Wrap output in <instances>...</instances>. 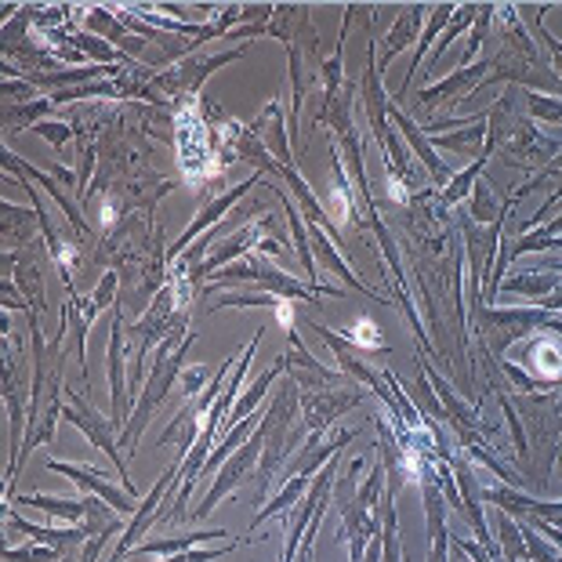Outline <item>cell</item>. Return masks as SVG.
I'll use <instances>...</instances> for the list:
<instances>
[{"mask_svg":"<svg viewBox=\"0 0 562 562\" xmlns=\"http://www.w3.org/2000/svg\"><path fill=\"white\" fill-rule=\"evenodd\" d=\"M494 4H483L480 8V19H475V30L469 33V47H464V55H461V66H475L480 63V52H483V44L490 37V22H494Z\"/></svg>","mask_w":562,"mask_h":562,"instance_id":"40","label":"cell"},{"mask_svg":"<svg viewBox=\"0 0 562 562\" xmlns=\"http://www.w3.org/2000/svg\"><path fill=\"white\" fill-rule=\"evenodd\" d=\"M4 522H8V530L26 533L30 541L47 544V548H58V552H66V555H69V548L88 544V537H91L88 526H66V530H55V526H37V522H26V519L19 516V512H8Z\"/></svg>","mask_w":562,"mask_h":562,"instance_id":"20","label":"cell"},{"mask_svg":"<svg viewBox=\"0 0 562 562\" xmlns=\"http://www.w3.org/2000/svg\"><path fill=\"white\" fill-rule=\"evenodd\" d=\"M63 562H69V559H63Z\"/></svg>","mask_w":562,"mask_h":562,"instance_id":"56","label":"cell"},{"mask_svg":"<svg viewBox=\"0 0 562 562\" xmlns=\"http://www.w3.org/2000/svg\"><path fill=\"white\" fill-rule=\"evenodd\" d=\"M83 26H88V33H94V37L102 41H113L116 52L121 55H142V47H146V41L135 37V33H127V26L121 22V15L110 8H88L83 11Z\"/></svg>","mask_w":562,"mask_h":562,"instance_id":"21","label":"cell"},{"mask_svg":"<svg viewBox=\"0 0 562 562\" xmlns=\"http://www.w3.org/2000/svg\"><path fill=\"white\" fill-rule=\"evenodd\" d=\"M47 472H58V475H66L69 483H77L83 494L88 497H99L102 505H110L116 516H135L138 512V501L127 494L124 486H116L105 480L102 472H94L88 469V464H69V461H47Z\"/></svg>","mask_w":562,"mask_h":562,"instance_id":"10","label":"cell"},{"mask_svg":"<svg viewBox=\"0 0 562 562\" xmlns=\"http://www.w3.org/2000/svg\"><path fill=\"white\" fill-rule=\"evenodd\" d=\"M453 548H458V544H453ZM458 555H461V559H458V562H472V559H469V555H464V552H461V548H458Z\"/></svg>","mask_w":562,"mask_h":562,"instance_id":"53","label":"cell"},{"mask_svg":"<svg viewBox=\"0 0 562 562\" xmlns=\"http://www.w3.org/2000/svg\"><path fill=\"white\" fill-rule=\"evenodd\" d=\"M486 164H490V157H475V164H469L464 171L453 175L450 186L439 193V207H458L464 196H472V189H475V182H480V175H483Z\"/></svg>","mask_w":562,"mask_h":562,"instance_id":"33","label":"cell"},{"mask_svg":"<svg viewBox=\"0 0 562 562\" xmlns=\"http://www.w3.org/2000/svg\"><path fill=\"white\" fill-rule=\"evenodd\" d=\"M63 417L74 428H80L83 432V439L91 442L94 450H102L105 458L113 461V469H116V475H121L124 480V490L131 497L138 494L135 490V483H131V475H127V461H124V453H121V442H116V425H113V417H102L99 411H94V406L83 400V396H77V392H69L66 389V411H63Z\"/></svg>","mask_w":562,"mask_h":562,"instance_id":"5","label":"cell"},{"mask_svg":"<svg viewBox=\"0 0 562 562\" xmlns=\"http://www.w3.org/2000/svg\"><path fill=\"white\" fill-rule=\"evenodd\" d=\"M308 330H316V334H319L323 345H327V349L334 352V360H338V367H341V374H345V378H352L356 385L363 381V389H370V392L378 396V392H381V378L363 363V352L356 349V345H352L349 338H345L341 330L323 327V323H316V319H308Z\"/></svg>","mask_w":562,"mask_h":562,"instance_id":"16","label":"cell"},{"mask_svg":"<svg viewBox=\"0 0 562 562\" xmlns=\"http://www.w3.org/2000/svg\"><path fill=\"white\" fill-rule=\"evenodd\" d=\"M15 283H19V291L26 294V302L33 305V313H44V280H41V261L26 255V258H19L15 261Z\"/></svg>","mask_w":562,"mask_h":562,"instance_id":"34","label":"cell"},{"mask_svg":"<svg viewBox=\"0 0 562 562\" xmlns=\"http://www.w3.org/2000/svg\"><path fill=\"white\" fill-rule=\"evenodd\" d=\"M486 124H490V110L480 116H464L450 131H425V138L432 142V149H447V153H461V157H486Z\"/></svg>","mask_w":562,"mask_h":562,"instance_id":"15","label":"cell"},{"mask_svg":"<svg viewBox=\"0 0 562 562\" xmlns=\"http://www.w3.org/2000/svg\"><path fill=\"white\" fill-rule=\"evenodd\" d=\"M308 486H313V480H305V475H291V480H283V486L272 494L269 505L261 508L255 519H250V530H258V526L266 519H272V516H286V512H291L297 501L308 494Z\"/></svg>","mask_w":562,"mask_h":562,"instance_id":"30","label":"cell"},{"mask_svg":"<svg viewBox=\"0 0 562 562\" xmlns=\"http://www.w3.org/2000/svg\"><path fill=\"white\" fill-rule=\"evenodd\" d=\"M250 131H255V135L261 138V146L272 153V160H277L280 167H294L291 142H286V131H291V127H283V113H280V102L277 99H272L266 110H261L258 124L250 127Z\"/></svg>","mask_w":562,"mask_h":562,"instance_id":"26","label":"cell"},{"mask_svg":"<svg viewBox=\"0 0 562 562\" xmlns=\"http://www.w3.org/2000/svg\"><path fill=\"white\" fill-rule=\"evenodd\" d=\"M193 341H196V334L171 330L157 345V360H153V370H149L146 385L138 389L135 411H131L127 428H124V436H121V447H127V458L135 453L142 432H146L149 422L157 417V411H160L164 400H167V392H171L178 381H182V374H186V352H189V345H193Z\"/></svg>","mask_w":562,"mask_h":562,"instance_id":"1","label":"cell"},{"mask_svg":"<svg viewBox=\"0 0 562 562\" xmlns=\"http://www.w3.org/2000/svg\"><path fill=\"white\" fill-rule=\"evenodd\" d=\"M555 272H562V258H559V261H555Z\"/></svg>","mask_w":562,"mask_h":562,"instance_id":"54","label":"cell"},{"mask_svg":"<svg viewBox=\"0 0 562 562\" xmlns=\"http://www.w3.org/2000/svg\"><path fill=\"white\" fill-rule=\"evenodd\" d=\"M4 99L8 105H26V102H37V88L26 80V77H8L4 80Z\"/></svg>","mask_w":562,"mask_h":562,"instance_id":"48","label":"cell"},{"mask_svg":"<svg viewBox=\"0 0 562 562\" xmlns=\"http://www.w3.org/2000/svg\"><path fill=\"white\" fill-rule=\"evenodd\" d=\"M360 99L367 105V124L370 131H374V138H378V146L381 153H385V164L396 171L406 186H411V178H414V164H411V153H406V146L396 138V127H392L389 121V91H385V83H381V66H378V41H370L367 47V69H363V83H360Z\"/></svg>","mask_w":562,"mask_h":562,"instance_id":"2","label":"cell"},{"mask_svg":"<svg viewBox=\"0 0 562 562\" xmlns=\"http://www.w3.org/2000/svg\"><path fill=\"white\" fill-rule=\"evenodd\" d=\"M0 157H4V167H8V171H15V175H22V178H26V182H41V186L47 189V193H52V196H55V203H58V207H63V214H66V218H69V222H74V229H77V233H91V225H88V222H83V214H80V207H77V203H74V200H69L66 193H63V189H58V182H52V178H47V175H41V171H37V167H30V164H26V160H22V157H15V153L0 149Z\"/></svg>","mask_w":562,"mask_h":562,"instance_id":"24","label":"cell"},{"mask_svg":"<svg viewBox=\"0 0 562 562\" xmlns=\"http://www.w3.org/2000/svg\"><path fill=\"white\" fill-rule=\"evenodd\" d=\"M453 11H458V4H432V8H428V22H425V33H422V41H417V47H414L411 69H406V77H403V88H400V94H396V99H403V94H406V88H411V83H414L417 69H422V63H425V55L432 52V47L439 44V37H442V30L450 26Z\"/></svg>","mask_w":562,"mask_h":562,"instance_id":"25","label":"cell"},{"mask_svg":"<svg viewBox=\"0 0 562 562\" xmlns=\"http://www.w3.org/2000/svg\"><path fill=\"white\" fill-rule=\"evenodd\" d=\"M533 11H537V15H533V33H537V41H541V47L548 52V58H552V74L562 80V41L544 30V11L548 8H533Z\"/></svg>","mask_w":562,"mask_h":562,"instance_id":"42","label":"cell"},{"mask_svg":"<svg viewBox=\"0 0 562 562\" xmlns=\"http://www.w3.org/2000/svg\"><path fill=\"white\" fill-rule=\"evenodd\" d=\"M516 207V200H508V203H501L497 200V193L490 189L483 178L475 182V189H472V214L469 218L475 222V225H494V222H501L505 214Z\"/></svg>","mask_w":562,"mask_h":562,"instance_id":"31","label":"cell"},{"mask_svg":"<svg viewBox=\"0 0 562 562\" xmlns=\"http://www.w3.org/2000/svg\"><path fill=\"white\" fill-rule=\"evenodd\" d=\"M47 110H55L52 99H37V102H26V105H8L4 127L11 131V135H19V131H26V127H37Z\"/></svg>","mask_w":562,"mask_h":562,"instance_id":"37","label":"cell"},{"mask_svg":"<svg viewBox=\"0 0 562 562\" xmlns=\"http://www.w3.org/2000/svg\"><path fill=\"white\" fill-rule=\"evenodd\" d=\"M389 121L392 124H396V131H400V135L406 138V149H411L414 153V157L417 160H422V167H425V171L428 175H432V182L436 186H450V167L447 164H442L439 157H436V149H432V142H428L425 138V131H422V124H414L411 121V116H406L403 110H400V105L396 102H392L389 105Z\"/></svg>","mask_w":562,"mask_h":562,"instance_id":"18","label":"cell"},{"mask_svg":"<svg viewBox=\"0 0 562 562\" xmlns=\"http://www.w3.org/2000/svg\"><path fill=\"white\" fill-rule=\"evenodd\" d=\"M244 52L233 47V52H222V55H203V58H182L175 69H167L164 77L153 80V91H164L167 99H189V94L200 91V83L207 80L218 66H229L236 63Z\"/></svg>","mask_w":562,"mask_h":562,"instance_id":"9","label":"cell"},{"mask_svg":"<svg viewBox=\"0 0 562 562\" xmlns=\"http://www.w3.org/2000/svg\"><path fill=\"white\" fill-rule=\"evenodd\" d=\"M280 360L286 367V378H291L302 392L349 385V378H345L341 370H330L327 363H319L316 356L305 349L302 338H297V330H286V352L280 356Z\"/></svg>","mask_w":562,"mask_h":562,"instance_id":"8","label":"cell"},{"mask_svg":"<svg viewBox=\"0 0 562 562\" xmlns=\"http://www.w3.org/2000/svg\"><path fill=\"white\" fill-rule=\"evenodd\" d=\"M52 175H55V178H58V182H63V186H74V189H80V193H83L80 178H77L74 171H66V167H63V164H55V167H52Z\"/></svg>","mask_w":562,"mask_h":562,"instance_id":"52","label":"cell"},{"mask_svg":"<svg viewBox=\"0 0 562 562\" xmlns=\"http://www.w3.org/2000/svg\"><path fill=\"white\" fill-rule=\"evenodd\" d=\"M229 283H255L261 294H277L283 297V302H308V305H319L316 297L319 291L313 283H302V280H294L291 272H283L280 266H272V258L266 255H247L240 261H233V266H225L222 269V277L214 280L207 291L203 294H214L218 286H229Z\"/></svg>","mask_w":562,"mask_h":562,"instance_id":"3","label":"cell"},{"mask_svg":"<svg viewBox=\"0 0 562 562\" xmlns=\"http://www.w3.org/2000/svg\"><path fill=\"white\" fill-rule=\"evenodd\" d=\"M385 189H389V200L392 203H400V207H406V203L414 200V193H411V186L403 182V178L392 171V167L385 164Z\"/></svg>","mask_w":562,"mask_h":562,"instance_id":"50","label":"cell"},{"mask_svg":"<svg viewBox=\"0 0 562 562\" xmlns=\"http://www.w3.org/2000/svg\"><path fill=\"white\" fill-rule=\"evenodd\" d=\"M480 497L486 505H494L497 512H505V516L541 519L548 526H555V530H562V501H537L516 486H486L480 490Z\"/></svg>","mask_w":562,"mask_h":562,"instance_id":"11","label":"cell"},{"mask_svg":"<svg viewBox=\"0 0 562 562\" xmlns=\"http://www.w3.org/2000/svg\"><path fill=\"white\" fill-rule=\"evenodd\" d=\"M63 559L66 552L37 544V541H30L26 548H4V562H63Z\"/></svg>","mask_w":562,"mask_h":562,"instance_id":"41","label":"cell"},{"mask_svg":"<svg viewBox=\"0 0 562 562\" xmlns=\"http://www.w3.org/2000/svg\"><path fill=\"white\" fill-rule=\"evenodd\" d=\"M501 411H505V417H508V428H512V442H516V453H519V461L526 464V453H530V447H526V432H522V425H519L516 411H512V403L505 400V392H501Z\"/></svg>","mask_w":562,"mask_h":562,"instance_id":"49","label":"cell"},{"mask_svg":"<svg viewBox=\"0 0 562 562\" xmlns=\"http://www.w3.org/2000/svg\"><path fill=\"white\" fill-rule=\"evenodd\" d=\"M370 392L360 385H338V389H319V392H302V425L308 436H327L330 425H338L345 414L356 411Z\"/></svg>","mask_w":562,"mask_h":562,"instance_id":"6","label":"cell"},{"mask_svg":"<svg viewBox=\"0 0 562 562\" xmlns=\"http://www.w3.org/2000/svg\"><path fill=\"white\" fill-rule=\"evenodd\" d=\"M480 8H483V4H458V11H453V19H450V26L442 30V37H439L436 52H432V69L442 63V58H447V52H450L453 37H461V33L469 30L475 19H480Z\"/></svg>","mask_w":562,"mask_h":562,"instance_id":"36","label":"cell"},{"mask_svg":"<svg viewBox=\"0 0 562 562\" xmlns=\"http://www.w3.org/2000/svg\"><path fill=\"white\" fill-rule=\"evenodd\" d=\"M490 69H494V58H480L475 66H458L450 77H442L436 83H428L425 91H417V102L428 105V110H436L442 102H458L480 88V83L490 77Z\"/></svg>","mask_w":562,"mask_h":562,"instance_id":"12","label":"cell"},{"mask_svg":"<svg viewBox=\"0 0 562 562\" xmlns=\"http://www.w3.org/2000/svg\"><path fill=\"white\" fill-rule=\"evenodd\" d=\"M255 186H261V171H258V175H250L247 182L233 186L229 193H218V196H214V200L207 203V207H203V211L196 214V218H193V225H189V229H186V233L178 236V240L171 244V250H167V258H182L186 250H189V244H193L200 233H207L211 225L218 222L225 211H233L236 203H240V200H244V196H247V193H250V189H255Z\"/></svg>","mask_w":562,"mask_h":562,"instance_id":"14","label":"cell"},{"mask_svg":"<svg viewBox=\"0 0 562 562\" xmlns=\"http://www.w3.org/2000/svg\"><path fill=\"white\" fill-rule=\"evenodd\" d=\"M178 483H182V458H178L171 469H167L160 480H157V486L149 490L146 494V501H138V512L131 516V522H127V530L116 537V548H113V555H110V562H121L127 552H135V548L142 544V533L149 530L153 522H157V516L164 512V505H167V497L175 494L178 490Z\"/></svg>","mask_w":562,"mask_h":562,"instance_id":"7","label":"cell"},{"mask_svg":"<svg viewBox=\"0 0 562 562\" xmlns=\"http://www.w3.org/2000/svg\"><path fill=\"white\" fill-rule=\"evenodd\" d=\"M116 222V196H105L102 200V233H110Z\"/></svg>","mask_w":562,"mask_h":562,"instance_id":"51","label":"cell"},{"mask_svg":"<svg viewBox=\"0 0 562 562\" xmlns=\"http://www.w3.org/2000/svg\"><path fill=\"white\" fill-rule=\"evenodd\" d=\"M233 548H240V537L229 544H222V548H189V552H178L171 559H160V562H214V559H222V555H229Z\"/></svg>","mask_w":562,"mask_h":562,"instance_id":"47","label":"cell"},{"mask_svg":"<svg viewBox=\"0 0 562 562\" xmlns=\"http://www.w3.org/2000/svg\"><path fill=\"white\" fill-rule=\"evenodd\" d=\"M116 286H121V277L116 272H102V280L94 283V291H91V308L94 313H102V308H116L113 302H116Z\"/></svg>","mask_w":562,"mask_h":562,"instance_id":"44","label":"cell"},{"mask_svg":"<svg viewBox=\"0 0 562 562\" xmlns=\"http://www.w3.org/2000/svg\"><path fill=\"white\" fill-rule=\"evenodd\" d=\"M135 411V403L127 400V381H124V313L121 305L113 308V330H110V417L116 428H127V417Z\"/></svg>","mask_w":562,"mask_h":562,"instance_id":"13","label":"cell"},{"mask_svg":"<svg viewBox=\"0 0 562 562\" xmlns=\"http://www.w3.org/2000/svg\"><path fill=\"white\" fill-rule=\"evenodd\" d=\"M261 450H266V428H261V422H258L255 436H250V439L244 442V447L236 450L233 458L225 461L218 472H214V483H211V490H207V494L200 497V505H196L193 512H189V519H193V522H203V519L211 516L214 508L222 505L225 497H233L236 490H240V486H244V483L250 480V475L258 472Z\"/></svg>","mask_w":562,"mask_h":562,"instance_id":"4","label":"cell"},{"mask_svg":"<svg viewBox=\"0 0 562 562\" xmlns=\"http://www.w3.org/2000/svg\"><path fill=\"white\" fill-rule=\"evenodd\" d=\"M308 244H313V258H316V269L323 266L327 272H334L345 286H352L356 294H363L370 297V302H381V297L370 291V286L356 277V272L349 269V261L341 258V250H338V236H330L327 229H319V225H308Z\"/></svg>","mask_w":562,"mask_h":562,"instance_id":"17","label":"cell"},{"mask_svg":"<svg viewBox=\"0 0 562 562\" xmlns=\"http://www.w3.org/2000/svg\"><path fill=\"white\" fill-rule=\"evenodd\" d=\"M345 338H349L360 352H385V349H389L385 334L378 330V323L370 319V316H360V319H356L352 327L345 330Z\"/></svg>","mask_w":562,"mask_h":562,"instance_id":"39","label":"cell"},{"mask_svg":"<svg viewBox=\"0 0 562 562\" xmlns=\"http://www.w3.org/2000/svg\"><path fill=\"white\" fill-rule=\"evenodd\" d=\"M33 135L44 138L55 153H63L69 146V138H74V127L63 124V121H41L37 127H33Z\"/></svg>","mask_w":562,"mask_h":562,"instance_id":"45","label":"cell"},{"mask_svg":"<svg viewBox=\"0 0 562 562\" xmlns=\"http://www.w3.org/2000/svg\"><path fill=\"white\" fill-rule=\"evenodd\" d=\"M110 537H121V519H113L105 530H94L88 537V544H80V559L77 562H99V555L105 552V544H110Z\"/></svg>","mask_w":562,"mask_h":562,"instance_id":"43","label":"cell"},{"mask_svg":"<svg viewBox=\"0 0 562 562\" xmlns=\"http://www.w3.org/2000/svg\"><path fill=\"white\" fill-rule=\"evenodd\" d=\"M425 15H428V4H406V8H400V19L392 22L385 44H378V66L389 69L392 58L403 55L411 44H417V30H422L425 22H428Z\"/></svg>","mask_w":562,"mask_h":562,"instance_id":"19","label":"cell"},{"mask_svg":"<svg viewBox=\"0 0 562 562\" xmlns=\"http://www.w3.org/2000/svg\"><path fill=\"white\" fill-rule=\"evenodd\" d=\"M280 374H286V367H283V360H280L277 367H269V370H266V374H261L258 381H250V385H247V392H244V396H240V400H236V406H233V414H229V417H225V425H222V428H233V425H240V422H244V417H255V414H258V406H261V400H266V396H269V385H272V381H277Z\"/></svg>","mask_w":562,"mask_h":562,"instance_id":"29","label":"cell"},{"mask_svg":"<svg viewBox=\"0 0 562 562\" xmlns=\"http://www.w3.org/2000/svg\"><path fill=\"white\" fill-rule=\"evenodd\" d=\"M522 110L541 124H562V94H537V91H522Z\"/></svg>","mask_w":562,"mask_h":562,"instance_id":"38","label":"cell"},{"mask_svg":"<svg viewBox=\"0 0 562 562\" xmlns=\"http://www.w3.org/2000/svg\"><path fill=\"white\" fill-rule=\"evenodd\" d=\"M559 464H562V453H559Z\"/></svg>","mask_w":562,"mask_h":562,"instance_id":"55","label":"cell"},{"mask_svg":"<svg viewBox=\"0 0 562 562\" xmlns=\"http://www.w3.org/2000/svg\"><path fill=\"white\" fill-rule=\"evenodd\" d=\"M501 291H505V294H519V297H530V302L541 305L544 297H552L555 291H562V272L522 269L512 280H501Z\"/></svg>","mask_w":562,"mask_h":562,"instance_id":"27","label":"cell"},{"mask_svg":"<svg viewBox=\"0 0 562 562\" xmlns=\"http://www.w3.org/2000/svg\"><path fill=\"white\" fill-rule=\"evenodd\" d=\"M222 537H233L229 530H196V533H178V537H153V541H142L131 555H160L171 559L178 552H189L203 541H222Z\"/></svg>","mask_w":562,"mask_h":562,"instance_id":"28","label":"cell"},{"mask_svg":"<svg viewBox=\"0 0 562 562\" xmlns=\"http://www.w3.org/2000/svg\"><path fill=\"white\" fill-rule=\"evenodd\" d=\"M33 229H41L37 211L30 207H15V203H4V240L8 244H26Z\"/></svg>","mask_w":562,"mask_h":562,"instance_id":"35","label":"cell"},{"mask_svg":"<svg viewBox=\"0 0 562 562\" xmlns=\"http://www.w3.org/2000/svg\"><path fill=\"white\" fill-rule=\"evenodd\" d=\"M11 505L19 508H37L44 516L63 519L69 526H80L88 519V497H52V494H8Z\"/></svg>","mask_w":562,"mask_h":562,"instance_id":"23","label":"cell"},{"mask_svg":"<svg viewBox=\"0 0 562 562\" xmlns=\"http://www.w3.org/2000/svg\"><path fill=\"white\" fill-rule=\"evenodd\" d=\"M214 374H218V370H211V367H186V374H182V396H186V403L196 400L200 392L207 389V381H214Z\"/></svg>","mask_w":562,"mask_h":562,"instance_id":"46","label":"cell"},{"mask_svg":"<svg viewBox=\"0 0 562 562\" xmlns=\"http://www.w3.org/2000/svg\"><path fill=\"white\" fill-rule=\"evenodd\" d=\"M69 41H74L77 52H83L88 58H94V63H99V66H124V63L131 66V58H127V55H121L110 41L94 37V33H88V30L80 33V30L69 26Z\"/></svg>","mask_w":562,"mask_h":562,"instance_id":"32","label":"cell"},{"mask_svg":"<svg viewBox=\"0 0 562 562\" xmlns=\"http://www.w3.org/2000/svg\"><path fill=\"white\" fill-rule=\"evenodd\" d=\"M501 153H512L519 160H548L559 153V142L541 135V127H533L530 121H516V127L508 131V138L501 142Z\"/></svg>","mask_w":562,"mask_h":562,"instance_id":"22","label":"cell"}]
</instances>
